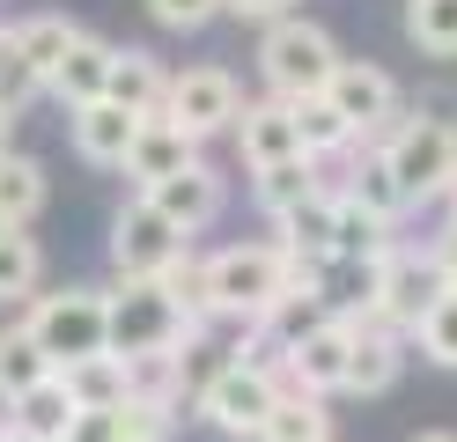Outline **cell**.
Returning <instances> with one entry per match:
<instances>
[{
	"instance_id": "obj_9",
	"label": "cell",
	"mask_w": 457,
	"mask_h": 442,
	"mask_svg": "<svg viewBox=\"0 0 457 442\" xmlns=\"http://www.w3.org/2000/svg\"><path fill=\"white\" fill-rule=\"evenodd\" d=\"M237 111H244V88L228 67H185V74H170V96H162V118L170 126H185L192 140H214L237 126Z\"/></svg>"
},
{
	"instance_id": "obj_5",
	"label": "cell",
	"mask_w": 457,
	"mask_h": 442,
	"mask_svg": "<svg viewBox=\"0 0 457 442\" xmlns=\"http://www.w3.org/2000/svg\"><path fill=\"white\" fill-rule=\"evenodd\" d=\"M192 251V236L162 214V206L140 192V199H126L119 206V221H111V273L119 280H155L170 258H185Z\"/></svg>"
},
{
	"instance_id": "obj_43",
	"label": "cell",
	"mask_w": 457,
	"mask_h": 442,
	"mask_svg": "<svg viewBox=\"0 0 457 442\" xmlns=\"http://www.w3.org/2000/svg\"><path fill=\"white\" fill-rule=\"evenodd\" d=\"M413 442H457V435H450V428H428V435H413Z\"/></svg>"
},
{
	"instance_id": "obj_22",
	"label": "cell",
	"mask_w": 457,
	"mask_h": 442,
	"mask_svg": "<svg viewBox=\"0 0 457 442\" xmlns=\"http://www.w3.org/2000/svg\"><path fill=\"white\" fill-rule=\"evenodd\" d=\"M295 111V140H303V155H318V163H347L354 155V126L332 111V96L318 88V96H288Z\"/></svg>"
},
{
	"instance_id": "obj_41",
	"label": "cell",
	"mask_w": 457,
	"mask_h": 442,
	"mask_svg": "<svg viewBox=\"0 0 457 442\" xmlns=\"http://www.w3.org/2000/svg\"><path fill=\"white\" fill-rule=\"evenodd\" d=\"M8 140H15V111H0V155H8Z\"/></svg>"
},
{
	"instance_id": "obj_36",
	"label": "cell",
	"mask_w": 457,
	"mask_h": 442,
	"mask_svg": "<svg viewBox=\"0 0 457 442\" xmlns=\"http://www.w3.org/2000/svg\"><path fill=\"white\" fill-rule=\"evenodd\" d=\"M148 15H155L162 29H207V22L221 15V0H148Z\"/></svg>"
},
{
	"instance_id": "obj_33",
	"label": "cell",
	"mask_w": 457,
	"mask_h": 442,
	"mask_svg": "<svg viewBox=\"0 0 457 442\" xmlns=\"http://www.w3.org/2000/svg\"><path fill=\"white\" fill-rule=\"evenodd\" d=\"M406 38L428 59H457V0H406Z\"/></svg>"
},
{
	"instance_id": "obj_17",
	"label": "cell",
	"mask_w": 457,
	"mask_h": 442,
	"mask_svg": "<svg viewBox=\"0 0 457 442\" xmlns=\"http://www.w3.org/2000/svg\"><path fill=\"white\" fill-rule=\"evenodd\" d=\"M332 185L325 192H310L303 206H288V214H280V251H288V265L295 273H318V265L332 258Z\"/></svg>"
},
{
	"instance_id": "obj_24",
	"label": "cell",
	"mask_w": 457,
	"mask_h": 442,
	"mask_svg": "<svg viewBox=\"0 0 457 442\" xmlns=\"http://www.w3.org/2000/svg\"><path fill=\"white\" fill-rule=\"evenodd\" d=\"M251 442H332V413H325L318 391H288V398H273L266 428Z\"/></svg>"
},
{
	"instance_id": "obj_14",
	"label": "cell",
	"mask_w": 457,
	"mask_h": 442,
	"mask_svg": "<svg viewBox=\"0 0 457 442\" xmlns=\"http://www.w3.org/2000/svg\"><path fill=\"white\" fill-rule=\"evenodd\" d=\"M228 133H237V155H244V170H266V163H280V155H303L288 96H259V104H244Z\"/></svg>"
},
{
	"instance_id": "obj_2",
	"label": "cell",
	"mask_w": 457,
	"mask_h": 442,
	"mask_svg": "<svg viewBox=\"0 0 457 442\" xmlns=\"http://www.w3.org/2000/svg\"><path fill=\"white\" fill-rule=\"evenodd\" d=\"M377 147H384V163H391V177H398V192H406V206L450 192V170H457V118L413 111V118H398L391 140H377Z\"/></svg>"
},
{
	"instance_id": "obj_25",
	"label": "cell",
	"mask_w": 457,
	"mask_h": 442,
	"mask_svg": "<svg viewBox=\"0 0 457 442\" xmlns=\"http://www.w3.org/2000/svg\"><path fill=\"white\" fill-rule=\"evenodd\" d=\"M74 405H81V398L67 391V376L52 369L45 383H30V391L8 405V421H15V428H30V435H52V442H60V435H67V421H74Z\"/></svg>"
},
{
	"instance_id": "obj_46",
	"label": "cell",
	"mask_w": 457,
	"mask_h": 442,
	"mask_svg": "<svg viewBox=\"0 0 457 442\" xmlns=\"http://www.w3.org/2000/svg\"><path fill=\"white\" fill-rule=\"evenodd\" d=\"M0 428H8V421H0Z\"/></svg>"
},
{
	"instance_id": "obj_8",
	"label": "cell",
	"mask_w": 457,
	"mask_h": 442,
	"mask_svg": "<svg viewBox=\"0 0 457 442\" xmlns=\"http://www.w3.org/2000/svg\"><path fill=\"white\" fill-rule=\"evenodd\" d=\"M325 96H332V111L354 126V147L391 140V126L406 118V104H398V81H391L384 67H369V59H339L332 81H325Z\"/></svg>"
},
{
	"instance_id": "obj_37",
	"label": "cell",
	"mask_w": 457,
	"mask_h": 442,
	"mask_svg": "<svg viewBox=\"0 0 457 442\" xmlns=\"http://www.w3.org/2000/svg\"><path fill=\"white\" fill-rule=\"evenodd\" d=\"M60 442H119V405H74Z\"/></svg>"
},
{
	"instance_id": "obj_45",
	"label": "cell",
	"mask_w": 457,
	"mask_h": 442,
	"mask_svg": "<svg viewBox=\"0 0 457 442\" xmlns=\"http://www.w3.org/2000/svg\"><path fill=\"white\" fill-rule=\"evenodd\" d=\"M450 288H457V258H450Z\"/></svg>"
},
{
	"instance_id": "obj_7",
	"label": "cell",
	"mask_w": 457,
	"mask_h": 442,
	"mask_svg": "<svg viewBox=\"0 0 457 442\" xmlns=\"http://www.w3.org/2000/svg\"><path fill=\"white\" fill-rule=\"evenodd\" d=\"M104 303H111V354H155L192 332L162 280H119V288H104Z\"/></svg>"
},
{
	"instance_id": "obj_34",
	"label": "cell",
	"mask_w": 457,
	"mask_h": 442,
	"mask_svg": "<svg viewBox=\"0 0 457 442\" xmlns=\"http://www.w3.org/2000/svg\"><path fill=\"white\" fill-rule=\"evenodd\" d=\"M185 413L162 398H119V442H170Z\"/></svg>"
},
{
	"instance_id": "obj_31",
	"label": "cell",
	"mask_w": 457,
	"mask_h": 442,
	"mask_svg": "<svg viewBox=\"0 0 457 442\" xmlns=\"http://www.w3.org/2000/svg\"><path fill=\"white\" fill-rule=\"evenodd\" d=\"M162 288H170V303L185 310V324H214V288H207V258H170L162 273H155Z\"/></svg>"
},
{
	"instance_id": "obj_28",
	"label": "cell",
	"mask_w": 457,
	"mask_h": 442,
	"mask_svg": "<svg viewBox=\"0 0 457 442\" xmlns=\"http://www.w3.org/2000/svg\"><path fill=\"white\" fill-rule=\"evenodd\" d=\"M384 251H391V221L339 192L332 199V258H384Z\"/></svg>"
},
{
	"instance_id": "obj_27",
	"label": "cell",
	"mask_w": 457,
	"mask_h": 442,
	"mask_svg": "<svg viewBox=\"0 0 457 442\" xmlns=\"http://www.w3.org/2000/svg\"><path fill=\"white\" fill-rule=\"evenodd\" d=\"M37 206H45V163L8 147V155H0V229H30Z\"/></svg>"
},
{
	"instance_id": "obj_1",
	"label": "cell",
	"mask_w": 457,
	"mask_h": 442,
	"mask_svg": "<svg viewBox=\"0 0 457 442\" xmlns=\"http://www.w3.org/2000/svg\"><path fill=\"white\" fill-rule=\"evenodd\" d=\"M303 280L288 251L280 244H228L207 258V288H214V317H237V324H259L273 303H280V288Z\"/></svg>"
},
{
	"instance_id": "obj_26",
	"label": "cell",
	"mask_w": 457,
	"mask_h": 442,
	"mask_svg": "<svg viewBox=\"0 0 457 442\" xmlns=\"http://www.w3.org/2000/svg\"><path fill=\"white\" fill-rule=\"evenodd\" d=\"M45 376H52V354L37 346V332L30 324H8V332H0V405H15Z\"/></svg>"
},
{
	"instance_id": "obj_29",
	"label": "cell",
	"mask_w": 457,
	"mask_h": 442,
	"mask_svg": "<svg viewBox=\"0 0 457 442\" xmlns=\"http://www.w3.org/2000/svg\"><path fill=\"white\" fill-rule=\"evenodd\" d=\"M45 280V251L30 229H0V303H22Z\"/></svg>"
},
{
	"instance_id": "obj_23",
	"label": "cell",
	"mask_w": 457,
	"mask_h": 442,
	"mask_svg": "<svg viewBox=\"0 0 457 442\" xmlns=\"http://www.w3.org/2000/svg\"><path fill=\"white\" fill-rule=\"evenodd\" d=\"M332 192H347L354 206H369V214H384V221L406 214V192H398V177H391V163H384V147H361V155H347V177H339Z\"/></svg>"
},
{
	"instance_id": "obj_44",
	"label": "cell",
	"mask_w": 457,
	"mask_h": 442,
	"mask_svg": "<svg viewBox=\"0 0 457 442\" xmlns=\"http://www.w3.org/2000/svg\"><path fill=\"white\" fill-rule=\"evenodd\" d=\"M443 199H450V206H457V170H450V192H443Z\"/></svg>"
},
{
	"instance_id": "obj_11",
	"label": "cell",
	"mask_w": 457,
	"mask_h": 442,
	"mask_svg": "<svg viewBox=\"0 0 457 442\" xmlns=\"http://www.w3.org/2000/svg\"><path fill=\"white\" fill-rule=\"evenodd\" d=\"M148 199H155V206H162V214L178 221L185 236H199L207 221H221V206H228V185H221V170H214V163H199V155H192L178 177L148 185Z\"/></svg>"
},
{
	"instance_id": "obj_3",
	"label": "cell",
	"mask_w": 457,
	"mask_h": 442,
	"mask_svg": "<svg viewBox=\"0 0 457 442\" xmlns=\"http://www.w3.org/2000/svg\"><path fill=\"white\" fill-rule=\"evenodd\" d=\"M332 67H339V45H332L325 22H310V15H273L266 22L259 74H266L273 96H318V88L332 81Z\"/></svg>"
},
{
	"instance_id": "obj_19",
	"label": "cell",
	"mask_w": 457,
	"mask_h": 442,
	"mask_svg": "<svg viewBox=\"0 0 457 442\" xmlns=\"http://www.w3.org/2000/svg\"><path fill=\"white\" fill-rule=\"evenodd\" d=\"M111 52H119V45H104V38H89V29H81V38L67 45V59L52 67L45 96H60L67 111H74V104H96V96H104V81H111Z\"/></svg>"
},
{
	"instance_id": "obj_42",
	"label": "cell",
	"mask_w": 457,
	"mask_h": 442,
	"mask_svg": "<svg viewBox=\"0 0 457 442\" xmlns=\"http://www.w3.org/2000/svg\"><path fill=\"white\" fill-rule=\"evenodd\" d=\"M8 59H15V29H0V67H8Z\"/></svg>"
},
{
	"instance_id": "obj_12",
	"label": "cell",
	"mask_w": 457,
	"mask_h": 442,
	"mask_svg": "<svg viewBox=\"0 0 457 442\" xmlns=\"http://www.w3.org/2000/svg\"><path fill=\"white\" fill-rule=\"evenodd\" d=\"M398 339H406L398 324L354 317V346H347V391L354 398H384L398 383V369H406V346H398Z\"/></svg>"
},
{
	"instance_id": "obj_13",
	"label": "cell",
	"mask_w": 457,
	"mask_h": 442,
	"mask_svg": "<svg viewBox=\"0 0 457 442\" xmlns=\"http://www.w3.org/2000/svg\"><path fill=\"white\" fill-rule=\"evenodd\" d=\"M347 346H354V317H325L310 339H295V346H288L295 383H303V391H318V398L347 391Z\"/></svg>"
},
{
	"instance_id": "obj_20",
	"label": "cell",
	"mask_w": 457,
	"mask_h": 442,
	"mask_svg": "<svg viewBox=\"0 0 457 442\" xmlns=\"http://www.w3.org/2000/svg\"><path fill=\"white\" fill-rule=\"evenodd\" d=\"M310 192H325V163H318V155H280V163H266V170H251V199H259L273 221L288 214V206H303Z\"/></svg>"
},
{
	"instance_id": "obj_21",
	"label": "cell",
	"mask_w": 457,
	"mask_h": 442,
	"mask_svg": "<svg viewBox=\"0 0 457 442\" xmlns=\"http://www.w3.org/2000/svg\"><path fill=\"white\" fill-rule=\"evenodd\" d=\"M377 273H384V258H325L310 280L339 317H377Z\"/></svg>"
},
{
	"instance_id": "obj_15",
	"label": "cell",
	"mask_w": 457,
	"mask_h": 442,
	"mask_svg": "<svg viewBox=\"0 0 457 442\" xmlns=\"http://www.w3.org/2000/svg\"><path fill=\"white\" fill-rule=\"evenodd\" d=\"M67 126H74V155H81V163L119 170V163H126V147H133V133H140V118H133L126 104L96 96V104H74V111H67Z\"/></svg>"
},
{
	"instance_id": "obj_32",
	"label": "cell",
	"mask_w": 457,
	"mask_h": 442,
	"mask_svg": "<svg viewBox=\"0 0 457 442\" xmlns=\"http://www.w3.org/2000/svg\"><path fill=\"white\" fill-rule=\"evenodd\" d=\"M74 38H81V29H74L67 15H30V22H15V45H22V59L37 67V81H52V67L67 59Z\"/></svg>"
},
{
	"instance_id": "obj_16",
	"label": "cell",
	"mask_w": 457,
	"mask_h": 442,
	"mask_svg": "<svg viewBox=\"0 0 457 442\" xmlns=\"http://www.w3.org/2000/svg\"><path fill=\"white\" fill-rule=\"evenodd\" d=\"M192 155H199V140H192L185 126H170V118H140V133H133V147H126L119 170L148 192V185H162V177H178Z\"/></svg>"
},
{
	"instance_id": "obj_6",
	"label": "cell",
	"mask_w": 457,
	"mask_h": 442,
	"mask_svg": "<svg viewBox=\"0 0 457 442\" xmlns=\"http://www.w3.org/2000/svg\"><path fill=\"white\" fill-rule=\"evenodd\" d=\"M443 295H450V258H443V244H436V251H406V244L384 251V273H377V317H384V324L413 332Z\"/></svg>"
},
{
	"instance_id": "obj_10",
	"label": "cell",
	"mask_w": 457,
	"mask_h": 442,
	"mask_svg": "<svg viewBox=\"0 0 457 442\" xmlns=\"http://www.w3.org/2000/svg\"><path fill=\"white\" fill-rule=\"evenodd\" d=\"M273 376L266 369H251V362H228L207 391H199V413H207V421L221 428V435H237V442H251L266 428V413H273Z\"/></svg>"
},
{
	"instance_id": "obj_40",
	"label": "cell",
	"mask_w": 457,
	"mask_h": 442,
	"mask_svg": "<svg viewBox=\"0 0 457 442\" xmlns=\"http://www.w3.org/2000/svg\"><path fill=\"white\" fill-rule=\"evenodd\" d=\"M443 258H457V206H450V229H443Z\"/></svg>"
},
{
	"instance_id": "obj_38",
	"label": "cell",
	"mask_w": 457,
	"mask_h": 442,
	"mask_svg": "<svg viewBox=\"0 0 457 442\" xmlns=\"http://www.w3.org/2000/svg\"><path fill=\"white\" fill-rule=\"evenodd\" d=\"M221 15H237V22H273V15H295V0H221Z\"/></svg>"
},
{
	"instance_id": "obj_18",
	"label": "cell",
	"mask_w": 457,
	"mask_h": 442,
	"mask_svg": "<svg viewBox=\"0 0 457 442\" xmlns=\"http://www.w3.org/2000/svg\"><path fill=\"white\" fill-rule=\"evenodd\" d=\"M111 104H126L133 118H162V96H170V74L155 67V52L140 45H119L111 52V81H104Z\"/></svg>"
},
{
	"instance_id": "obj_4",
	"label": "cell",
	"mask_w": 457,
	"mask_h": 442,
	"mask_svg": "<svg viewBox=\"0 0 457 442\" xmlns=\"http://www.w3.org/2000/svg\"><path fill=\"white\" fill-rule=\"evenodd\" d=\"M22 324H30L37 346L52 354V369H67V362H81V354H104V346H111V303H104V288L37 295Z\"/></svg>"
},
{
	"instance_id": "obj_30",
	"label": "cell",
	"mask_w": 457,
	"mask_h": 442,
	"mask_svg": "<svg viewBox=\"0 0 457 442\" xmlns=\"http://www.w3.org/2000/svg\"><path fill=\"white\" fill-rule=\"evenodd\" d=\"M60 376H67V391H74L81 405H119V398H126V362H119L111 346H104V354H81V362H67Z\"/></svg>"
},
{
	"instance_id": "obj_39",
	"label": "cell",
	"mask_w": 457,
	"mask_h": 442,
	"mask_svg": "<svg viewBox=\"0 0 457 442\" xmlns=\"http://www.w3.org/2000/svg\"><path fill=\"white\" fill-rule=\"evenodd\" d=\"M0 442H52V435H30V428H15V421H8V428H0Z\"/></svg>"
},
{
	"instance_id": "obj_35",
	"label": "cell",
	"mask_w": 457,
	"mask_h": 442,
	"mask_svg": "<svg viewBox=\"0 0 457 442\" xmlns=\"http://www.w3.org/2000/svg\"><path fill=\"white\" fill-rule=\"evenodd\" d=\"M413 339H420V354H428L436 369H457V288H450L443 303L413 324Z\"/></svg>"
}]
</instances>
